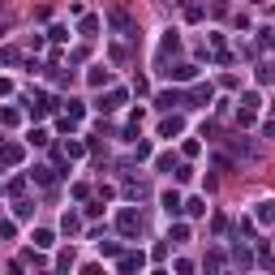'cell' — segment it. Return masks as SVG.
Wrapping results in <instances>:
<instances>
[{"instance_id": "obj_12", "label": "cell", "mask_w": 275, "mask_h": 275, "mask_svg": "<svg viewBox=\"0 0 275 275\" xmlns=\"http://www.w3.org/2000/svg\"><path fill=\"white\" fill-rule=\"evenodd\" d=\"M241 104H245V112H254V108H258V104H262V99H258V90H250V95H245V99H241Z\"/></svg>"}, {"instance_id": "obj_5", "label": "cell", "mask_w": 275, "mask_h": 275, "mask_svg": "<svg viewBox=\"0 0 275 275\" xmlns=\"http://www.w3.org/2000/svg\"><path fill=\"white\" fill-rule=\"evenodd\" d=\"M180 129H185V120H180V116H172V120H164V125H159V134H164V138L172 142V138H176Z\"/></svg>"}, {"instance_id": "obj_7", "label": "cell", "mask_w": 275, "mask_h": 275, "mask_svg": "<svg viewBox=\"0 0 275 275\" xmlns=\"http://www.w3.org/2000/svg\"><path fill=\"white\" fill-rule=\"evenodd\" d=\"M138 266H142V254H125L120 258V271H138Z\"/></svg>"}, {"instance_id": "obj_6", "label": "cell", "mask_w": 275, "mask_h": 275, "mask_svg": "<svg viewBox=\"0 0 275 275\" xmlns=\"http://www.w3.org/2000/svg\"><path fill=\"white\" fill-rule=\"evenodd\" d=\"M185 211L198 220V215H206V202H202V198H190V202H185Z\"/></svg>"}, {"instance_id": "obj_14", "label": "cell", "mask_w": 275, "mask_h": 275, "mask_svg": "<svg viewBox=\"0 0 275 275\" xmlns=\"http://www.w3.org/2000/svg\"><path fill=\"white\" fill-rule=\"evenodd\" d=\"M82 275H104V271H99V266H86V271Z\"/></svg>"}, {"instance_id": "obj_13", "label": "cell", "mask_w": 275, "mask_h": 275, "mask_svg": "<svg viewBox=\"0 0 275 275\" xmlns=\"http://www.w3.org/2000/svg\"><path fill=\"white\" fill-rule=\"evenodd\" d=\"M30 176H34V180H39V185H52V172H48V168H34V172H30Z\"/></svg>"}, {"instance_id": "obj_10", "label": "cell", "mask_w": 275, "mask_h": 275, "mask_svg": "<svg viewBox=\"0 0 275 275\" xmlns=\"http://www.w3.org/2000/svg\"><path fill=\"white\" fill-rule=\"evenodd\" d=\"M0 125H18V112L13 108H0Z\"/></svg>"}, {"instance_id": "obj_2", "label": "cell", "mask_w": 275, "mask_h": 275, "mask_svg": "<svg viewBox=\"0 0 275 275\" xmlns=\"http://www.w3.org/2000/svg\"><path fill=\"white\" fill-rule=\"evenodd\" d=\"M120 232L125 236H134V232H142V220H138L134 211H120Z\"/></svg>"}, {"instance_id": "obj_1", "label": "cell", "mask_w": 275, "mask_h": 275, "mask_svg": "<svg viewBox=\"0 0 275 275\" xmlns=\"http://www.w3.org/2000/svg\"><path fill=\"white\" fill-rule=\"evenodd\" d=\"M159 202H164V215H168V220H176V215L185 211V202H180L176 190H164V194H159Z\"/></svg>"}, {"instance_id": "obj_3", "label": "cell", "mask_w": 275, "mask_h": 275, "mask_svg": "<svg viewBox=\"0 0 275 275\" xmlns=\"http://www.w3.org/2000/svg\"><path fill=\"white\" fill-rule=\"evenodd\" d=\"M254 215H258V224H275V202H271V198H262Z\"/></svg>"}, {"instance_id": "obj_8", "label": "cell", "mask_w": 275, "mask_h": 275, "mask_svg": "<svg viewBox=\"0 0 275 275\" xmlns=\"http://www.w3.org/2000/svg\"><path fill=\"white\" fill-rule=\"evenodd\" d=\"M108 82V69L104 64H95V69H90V86H104Z\"/></svg>"}, {"instance_id": "obj_4", "label": "cell", "mask_w": 275, "mask_h": 275, "mask_svg": "<svg viewBox=\"0 0 275 275\" xmlns=\"http://www.w3.org/2000/svg\"><path fill=\"white\" fill-rule=\"evenodd\" d=\"M30 241L39 245V250H52V245H56V236L48 232V228H34V232H30Z\"/></svg>"}, {"instance_id": "obj_9", "label": "cell", "mask_w": 275, "mask_h": 275, "mask_svg": "<svg viewBox=\"0 0 275 275\" xmlns=\"http://www.w3.org/2000/svg\"><path fill=\"white\" fill-rule=\"evenodd\" d=\"M95 30H99V18H86L82 22V34H86V39H95Z\"/></svg>"}, {"instance_id": "obj_11", "label": "cell", "mask_w": 275, "mask_h": 275, "mask_svg": "<svg viewBox=\"0 0 275 275\" xmlns=\"http://www.w3.org/2000/svg\"><path fill=\"white\" fill-rule=\"evenodd\" d=\"M172 241H176V245L190 241V228H185V224H176V228H172Z\"/></svg>"}]
</instances>
